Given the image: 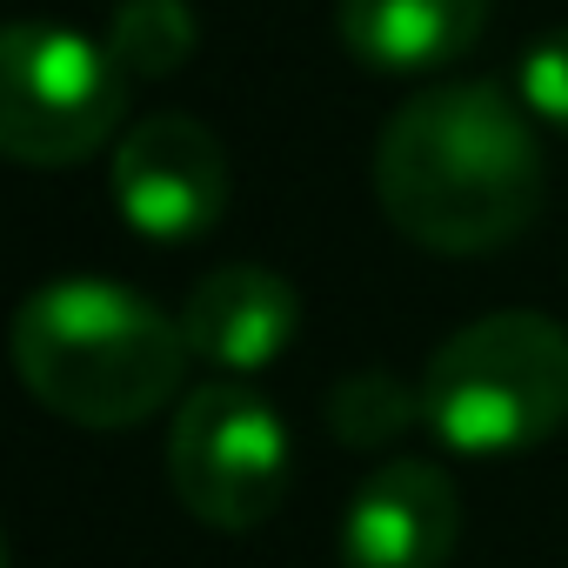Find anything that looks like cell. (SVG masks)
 <instances>
[{
	"label": "cell",
	"mask_w": 568,
	"mask_h": 568,
	"mask_svg": "<svg viewBox=\"0 0 568 568\" xmlns=\"http://www.w3.org/2000/svg\"><path fill=\"white\" fill-rule=\"evenodd\" d=\"M375 201L428 254H495L541 214V141L515 94L448 81L402 101L375 141Z\"/></svg>",
	"instance_id": "obj_1"
},
{
	"label": "cell",
	"mask_w": 568,
	"mask_h": 568,
	"mask_svg": "<svg viewBox=\"0 0 568 568\" xmlns=\"http://www.w3.org/2000/svg\"><path fill=\"white\" fill-rule=\"evenodd\" d=\"M187 362L181 322L121 281H48L14 308V375L81 428H141L181 395Z\"/></svg>",
	"instance_id": "obj_2"
},
{
	"label": "cell",
	"mask_w": 568,
	"mask_h": 568,
	"mask_svg": "<svg viewBox=\"0 0 568 568\" xmlns=\"http://www.w3.org/2000/svg\"><path fill=\"white\" fill-rule=\"evenodd\" d=\"M422 422L455 455H521L568 422V328L535 308H501L455 328L422 375Z\"/></svg>",
	"instance_id": "obj_3"
},
{
	"label": "cell",
	"mask_w": 568,
	"mask_h": 568,
	"mask_svg": "<svg viewBox=\"0 0 568 568\" xmlns=\"http://www.w3.org/2000/svg\"><path fill=\"white\" fill-rule=\"evenodd\" d=\"M128 114V68L108 41L74 28L14 21L0 34V148L21 168L94 161Z\"/></svg>",
	"instance_id": "obj_4"
},
{
	"label": "cell",
	"mask_w": 568,
	"mask_h": 568,
	"mask_svg": "<svg viewBox=\"0 0 568 568\" xmlns=\"http://www.w3.org/2000/svg\"><path fill=\"white\" fill-rule=\"evenodd\" d=\"M168 481L207 528H261L288 495V428L247 382H207L174 408Z\"/></svg>",
	"instance_id": "obj_5"
},
{
	"label": "cell",
	"mask_w": 568,
	"mask_h": 568,
	"mask_svg": "<svg viewBox=\"0 0 568 568\" xmlns=\"http://www.w3.org/2000/svg\"><path fill=\"white\" fill-rule=\"evenodd\" d=\"M114 207L148 241H201L227 214V154L194 114H148L114 141Z\"/></svg>",
	"instance_id": "obj_6"
},
{
	"label": "cell",
	"mask_w": 568,
	"mask_h": 568,
	"mask_svg": "<svg viewBox=\"0 0 568 568\" xmlns=\"http://www.w3.org/2000/svg\"><path fill=\"white\" fill-rule=\"evenodd\" d=\"M462 541V495L435 462H382L362 475L342 515V561L348 568H448Z\"/></svg>",
	"instance_id": "obj_7"
},
{
	"label": "cell",
	"mask_w": 568,
	"mask_h": 568,
	"mask_svg": "<svg viewBox=\"0 0 568 568\" xmlns=\"http://www.w3.org/2000/svg\"><path fill=\"white\" fill-rule=\"evenodd\" d=\"M295 328H302V295L274 267H254V261H227V267L201 274L187 288V308H181L187 355L221 368V375L274 368L288 355Z\"/></svg>",
	"instance_id": "obj_8"
},
{
	"label": "cell",
	"mask_w": 568,
	"mask_h": 568,
	"mask_svg": "<svg viewBox=\"0 0 568 568\" xmlns=\"http://www.w3.org/2000/svg\"><path fill=\"white\" fill-rule=\"evenodd\" d=\"M335 28L355 61L382 74H428L481 41L488 0H335Z\"/></svg>",
	"instance_id": "obj_9"
},
{
	"label": "cell",
	"mask_w": 568,
	"mask_h": 568,
	"mask_svg": "<svg viewBox=\"0 0 568 568\" xmlns=\"http://www.w3.org/2000/svg\"><path fill=\"white\" fill-rule=\"evenodd\" d=\"M108 54L128 68V81L174 74L194 54V14H187V0H121L114 28H108Z\"/></svg>",
	"instance_id": "obj_10"
},
{
	"label": "cell",
	"mask_w": 568,
	"mask_h": 568,
	"mask_svg": "<svg viewBox=\"0 0 568 568\" xmlns=\"http://www.w3.org/2000/svg\"><path fill=\"white\" fill-rule=\"evenodd\" d=\"M408 422H422V395H408L388 368H355L328 395V428L348 448H388Z\"/></svg>",
	"instance_id": "obj_11"
},
{
	"label": "cell",
	"mask_w": 568,
	"mask_h": 568,
	"mask_svg": "<svg viewBox=\"0 0 568 568\" xmlns=\"http://www.w3.org/2000/svg\"><path fill=\"white\" fill-rule=\"evenodd\" d=\"M521 108H528L541 128L568 134V21L548 28V34L521 54Z\"/></svg>",
	"instance_id": "obj_12"
}]
</instances>
